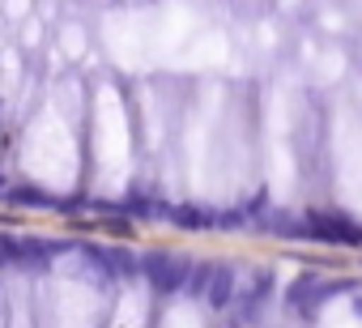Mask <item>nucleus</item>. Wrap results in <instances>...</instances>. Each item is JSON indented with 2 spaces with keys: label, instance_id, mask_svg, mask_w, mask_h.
<instances>
[{
  "label": "nucleus",
  "instance_id": "f257e3e1",
  "mask_svg": "<svg viewBox=\"0 0 362 328\" xmlns=\"http://www.w3.org/2000/svg\"><path fill=\"white\" fill-rule=\"evenodd\" d=\"M141 273H145V281H149L153 290H162V294H175V290H184V286H188V277H192V269H188L184 260H175V256H162V252L145 256V260H141Z\"/></svg>",
  "mask_w": 362,
  "mask_h": 328
}]
</instances>
